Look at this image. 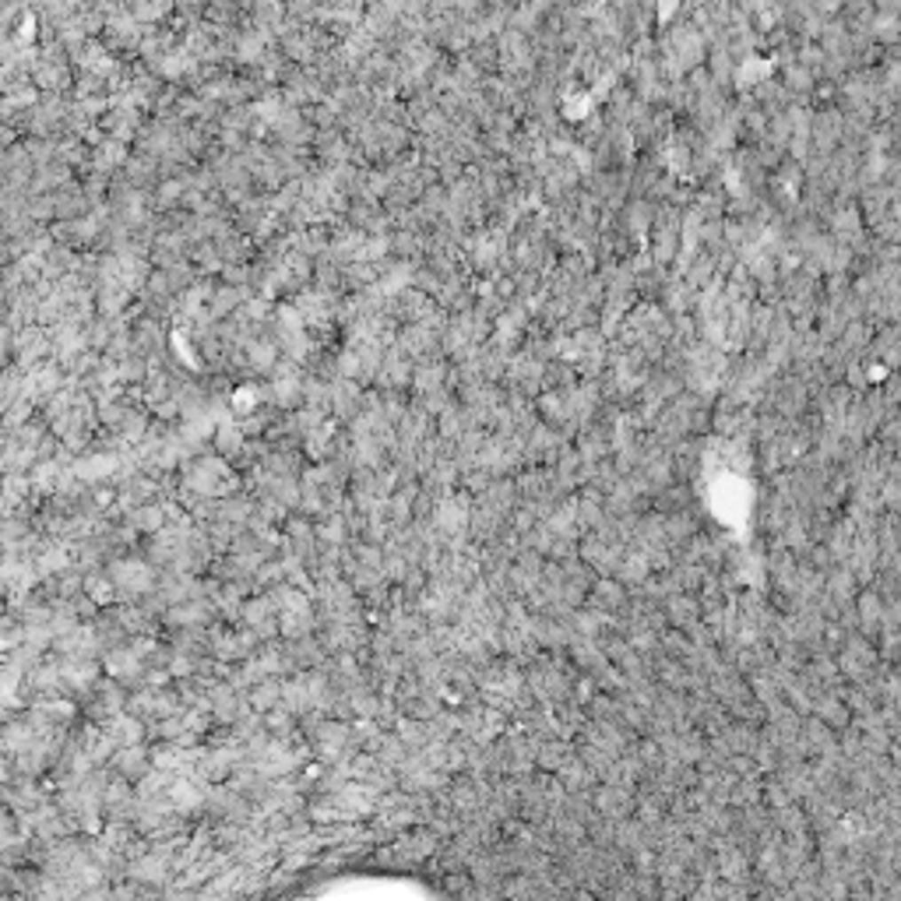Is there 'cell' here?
Segmentation results:
<instances>
[{"mask_svg":"<svg viewBox=\"0 0 901 901\" xmlns=\"http://www.w3.org/2000/svg\"><path fill=\"white\" fill-rule=\"evenodd\" d=\"M134 191H141V194H155L159 191V184L166 180L162 177V162L159 159H152V155H145V152H134L130 155V162L123 166V173H120Z\"/></svg>","mask_w":901,"mask_h":901,"instance_id":"6da1fadb","label":"cell"},{"mask_svg":"<svg viewBox=\"0 0 901 901\" xmlns=\"http://www.w3.org/2000/svg\"><path fill=\"white\" fill-rule=\"evenodd\" d=\"M451 370L454 367H447V360H440V363H419L415 377H412V395H430V391L451 388Z\"/></svg>","mask_w":901,"mask_h":901,"instance_id":"7a4b0ae2","label":"cell"},{"mask_svg":"<svg viewBox=\"0 0 901 901\" xmlns=\"http://www.w3.org/2000/svg\"><path fill=\"white\" fill-rule=\"evenodd\" d=\"M250 440H247V433L240 430V423L233 419V423H218V430H215V440H211V451L218 454V458H225V462H233L243 447H247Z\"/></svg>","mask_w":901,"mask_h":901,"instance_id":"3957f363","label":"cell"},{"mask_svg":"<svg viewBox=\"0 0 901 901\" xmlns=\"http://www.w3.org/2000/svg\"><path fill=\"white\" fill-rule=\"evenodd\" d=\"M472 430V423H469V412L454 401L440 419H437V437H444V440H451V444H458L465 433Z\"/></svg>","mask_w":901,"mask_h":901,"instance_id":"277c9868","label":"cell"},{"mask_svg":"<svg viewBox=\"0 0 901 901\" xmlns=\"http://www.w3.org/2000/svg\"><path fill=\"white\" fill-rule=\"evenodd\" d=\"M191 265L201 272V279L222 275V268H225V261H222V254H218L215 243H201V247H194V250H191Z\"/></svg>","mask_w":901,"mask_h":901,"instance_id":"5b68a950","label":"cell"},{"mask_svg":"<svg viewBox=\"0 0 901 901\" xmlns=\"http://www.w3.org/2000/svg\"><path fill=\"white\" fill-rule=\"evenodd\" d=\"M162 518H166V510H162V507H155V503H145V507H134V510H130V521H134L138 528H148V532H152V528H159V525H162Z\"/></svg>","mask_w":901,"mask_h":901,"instance_id":"8992f818","label":"cell"}]
</instances>
